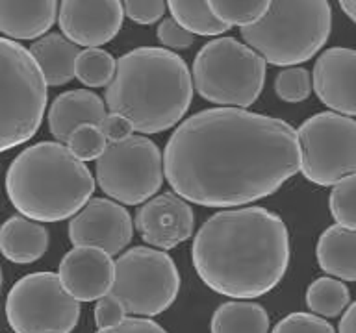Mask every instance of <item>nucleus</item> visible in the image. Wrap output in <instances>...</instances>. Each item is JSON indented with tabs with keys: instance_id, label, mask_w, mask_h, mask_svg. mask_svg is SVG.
<instances>
[{
	"instance_id": "obj_18",
	"label": "nucleus",
	"mask_w": 356,
	"mask_h": 333,
	"mask_svg": "<svg viewBox=\"0 0 356 333\" xmlns=\"http://www.w3.org/2000/svg\"><path fill=\"white\" fill-rule=\"evenodd\" d=\"M58 0H0V33L15 41L43 37L54 26Z\"/></svg>"
},
{
	"instance_id": "obj_8",
	"label": "nucleus",
	"mask_w": 356,
	"mask_h": 333,
	"mask_svg": "<svg viewBox=\"0 0 356 333\" xmlns=\"http://www.w3.org/2000/svg\"><path fill=\"white\" fill-rule=\"evenodd\" d=\"M180 291V274L171 255L149 246L127 250L115 261V282L110 294L121 300L127 313L156 316L167 311Z\"/></svg>"
},
{
	"instance_id": "obj_14",
	"label": "nucleus",
	"mask_w": 356,
	"mask_h": 333,
	"mask_svg": "<svg viewBox=\"0 0 356 333\" xmlns=\"http://www.w3.org/2000/svg\"><path fill=\"white\" fill-rule=\"evenodd\" d=\"M121 0H61L58 22L61 33L82 46H102L122 26Z\"/></svg>"
},
{
	"instance_id": "obj_29",
	"label": "nucleus",
	"mask_w": 356,
	"mask_h": 333,
	"mask_svg": "<svg viewBox=\"0 0 356 333\" xmlns=\"http://www.w3.org/2000/svg\"><path fill=\"white\" fill-rule=\"evenodd\" d=\"M312 89H314V82H312L310 72L302 67H288L278 72L275 80V93L278 99L289 104L308 99Z\"/></svg>"
},
{
	"instance_id": "obj_4",
	"label": "nucleus",
	"mask_w": 356,
	"mask_h": 333,
	"mask_svg": "<svg viewBox=\"0 0 356 333\" xmlns=\"http://www.w3.org/2000/svg\"><path fill=\"white\" fill-rule=\"evenodd\" d=\"M95 178L60 141L32 144L11 161L6 194L21 215L38 222L71 219L91 200Z\"/></svg>"
},
{
	"instance_id": "obj_15",
	"label": "nucleus",
	"mask_w": 356,
	"mask_h": 333,
	"mask_svg": "<svg viewBox=\"0 0 356 333\" xmlns=\"http://www.w3.org/2000/svg\"><path fill=\"white\" fill-rule=\"evenodd\" d=\"M60 280L78 302H97L115 282V261L99 246H74L60 263Z\"/></svg>"
},
{
	"instance_id": "obj_26",
	"label": "nucleus",
	"mask_w": 356,
	"mask_h": 333,
	"mask_svg": "<svg viewBox=\"0 0 356 333\" xmlns=\"http://www.w3.org/2000/svg\"><path fill=\"white\" fill-rule=\"evenodd\" d=\"M273 0H208L211 13L227 26H249L266 15Z\"/></svg>"
},
{
	"instance_id": "obj_13",
	"label": "nucleus",
	"mask_w": 356,
	"mask_h": 333,
	"mask_svg": "<svg viewBox=\"0 0 356 333\" xmlns=\"http://www.w3.org/2000/svg\"><path fill=\"white\" fill-rule=\"evenodd\" d=\"M134 226L145 243L172 250L193 235L195 215L188 200L177 193H161L147 200L136 213Z\"/></svg>"
},
{
	"instance_id": "obj_24",
	"label": "nucleus",
	"mask_w": 356,
	"mask_h": 333,
	"mask_svg": "<svg viewBox=\"0 0 356 333\" xmlns=\"http://www.w3.org/2000/svg\"><path fill=\"white\" fill-rule=\"evenodd\" d=\"M349 300V287L336 278H317L306 291L308 309L316 315L328 316V318L341 315V311L347 309Z\"/></svg>"
},
{
	"instance_id": "obj_19",
	"label": "nucleus",
	"mask_w": 356,
	"mask_h": 333,
	"mask_svg": "<svg viewBox=\"0 0 356 333\" xmlns=\"http://www.w3.org/2000/svg\"><path fill=\"white\" fill-rule=\"evenodd\" d=\"M49 248V232L43 224L24 215H13L0 228V252L17 265L41 259Z\"/></svg>"
},
{
	"instance_id": "obj_35",
	"label": "nucleus",
	"mask_w": 356,
	"mask_h": 333,
	"mask_svg": "<svg viewBox=\"0 0 356 333\" xmlns=\"http://www.w3.org/2000/svg\"><path fill=\"white\" fill-rule=\"evenodd\" d=\"M97 333H169L167 330L158 324V322L150 321V318H143V316H130L124 318L121 324H117L113 327H104L99 330Z\"/></svg>"
},
{
	"instance_id": "obj_12",
	"label": "nucleus",
	"mask_w": 356,
	"mask_h": 333,
	"mask_svg": "<svg viewBox=\"0 0 356 333\" xmlns=\"http://www.w3.org/2000/svg\"><path fill=\"white\" fill-rule=\"evenodd\" d=\"M134 222L122 204L110 198H91L69 222L74 246H99L117 255L130 244Z\"/></svg>"
},
{
	"instance_id": "obj_23",
	"label": "nucleus",
	"mask_w": 356,
	"mask_h": 333,
	"mask_svg": "<svg viewBox=\"0 0 356 333\" xmlns=\"http://www.w3.org/2000/svg\"><path fill=\"white\" fill-rule=\"evenodd\" d=\"M167 6L172 19L191 33L216 37L230 28L211 13L208 0H167Z\"/></svg>"
},
{
	"instance_id": "obj_20",
	"label": "nucleus",
	"mask_w": 356,
	"mask_h": 333,
	"mask_svg": "<svg viewBox=\"0 0 356 333\" xmlns=\"http://www.w3.org/2000/svg\"><path fill=\"white\" fill-rule=\"evenodd\" d=\"M30 52L43 71L50 87H60L76 78V60L80 54L76 43L61 33H44L35 39Z\"/></svg>"
},
{
	"instance_id": "obj_30",
	"label": "nucleus",
	"mask_w": 356,
	"mask_h": 333,
	"mask_svg": "<svg viewBox=\"0 0 356 333\" xmlns=\"http://www.w3.org/2000/svg\"><path fill=\"white\" fill-rule=\"evenodd\" d=\"M271 333H336L325 318L316 313H291L278 322Z\"/></svg>"
},
{
	"instance_id": "obj_28",
	"label": "nucleus",
	"mask_w": 356,
	"mask_h": 333,
	"mask_svg": "<svg viewBox=\"0 0 356 333\" xmlns=\"http://www.w3.org/2000/svg\"><path fill=\"white\" fill-rule=\"evenodd\" d=\"M106 146H108V139H106L102 128L99 124H93V122H83L78 128H74L71 137L67 139V148L83 163L99 160Z\"/></svg>"
},
{
	"instance_id": "obj_34",
	"label": "nucleus",
	"mask_w": 356,
	"mask_h": 333,
	"mask_svg": "<svg viewBox=\"0 0 356 333\" xmlns=\"http://www.w3.org/2000/svg\"><path fill=\"white\" fill-rule=\"evenodd\" d=\"M102 128V132H104L106 139H108V143H117V141H124L130 135H134V126L132 122L128 121L127 117L119 115V113H108L106 119L100 124Z\"/></svg>"
},
{
	"instance_id": "obj_11",
	"label": "nucleus",
	"mask_w": 356,
	"mask_h": 333,
	"mask_svg": "<svg viewBox=\"0 0 356 333\" xmlns=\"http://www.w3.org/2000/svg\"><path fill=\"white\" fill-rule=\"evenodd\" d=\"M6 318L15 333H71L80 318V302L67 293L60 274L33 272L11 287Z\"/></svg>"
},
{
	"instance_id": "obj_22",
	"label": "nucleus",
	"mask_w": 356,
	"mask_h": 333,
	"mask_svg": "<svg viewBox=\"0 0 356 333\" xmlns=\"http://www.w3.org/2000/svg\"><path fill=\"white\" fill-rule=\"evenodd\" d=\"M211 333H269L267 311L256 302H227L211 316Z\"/></svg>"
},
{
	"instance_id": "obj_7",
	"label": "nucleus",
	"mask_w": 356,
	"mask_h": 333,
	"mask_svg": "<svg viewBox=\"0 0 356 333\" xmlns=\"http://www.w3.org/2000/svg\"><path fill=\"white\" fill-rule=\"evenodd\" d=\"M266 63L247 43L234 37H217L195 56L193 87L211 104L247 110L264 91Z\"/></svg>"
},
{
	"instance_id": "obj_38",
	"label": "nucleus",
	"mask_w": 356,
	"mask_h": 333,
	"mask_svg": "<svg viewBox=\"0 0 356 333\" xmlns=\"http://www.w3.org/2000/svg\"><path fill=\"white\" fill-rule=\"evenodd\" d=\"M0 291H2V266H0Z\"/></svg>"
},
{
	"instance_id": "obj_17",
	"label": "nucleus",
	"mask_w": 356,
	"mask_h": 333,
	"mask_svg": "<svg viewBox=\"0 0 356 333\" xmlns=\"http://www.w3.org/2000/svg\"><path fill=\"white\" fill-rule=\"evenodd\" d=\"M106 102L89 89H72L56 96L49 110V128L52 137L60 143H67L74 128L83 122L102 124L106 119Z\"/></svg>"
},
{
	"instance_id": "obj_5",
	"label": "nucleus",
	"mask_w": 356,
	"mask_h": 333,
	"mask_svg": "<svg viewBox=\"0 0 356 333\" xmlns=\"http://www.w3.org/2000/svg\"><path fill=\"white\" fill-rule=\"evenodd\" d=\"M328 0H273L260 21L241 28V37L271 65L293 67L312 60L330 37Z\"/></svg>"
},
{
	"instance_id": "obj_25",
	"label": "nucleus",
	"mask_w": 356,
	"mask_h": 333,
	"mask_svg": "<svg viewBox=\"0 0 356 333\" xmlns=\"http://www.w3.org/2000/svg\"><path fill=\"white\" fill-rule=\"evenodd\" d=\"M117 60L100 46L80 50L76 60V80L91 89L108 87L115 76Z\"/></svg>"
},
{
	"instance_id": "obj_9",
	"label": "nucleus",
	"mask_w": 356,
	"mask_h": 333,
	"mask_svg": "<svg viewBox=\"0 0 356 333\" xmlns=\"http://www.w3.org/2000/svg\"><path fill=\"white\" fill-rule=\"evenodd\" d=\"M163 178V155L156 143L143 135L108 143L97 160V183L119 204H145L160 191Z\"/></svg>"
},
{
	"instance_id": "obj_36",
	"label": "nucleus",
	"mask_w": 356,
	"mask_h": 333,
	"mask_svg": "<svg viewBox=\"0 0 356 333\" xmlns=\"http://www.w3.org/2000/svg\"><path fill=\"white\" fill-rule=\"evenodd\" d=\"M339 333H356V302L345 309L339 321Z\"/></svg>"
},
{
	"instance_id": "obj_33",
	"label": "nucleus",
	"mask_w": 356,
	"mask_h": 333,
	"mask_svg": "<svg viewBox=\"0 0 356 333\" xmlns=\"http://www.w3.org/2000/svg\"><path fill=\"white\" fill-rule=\"evenodd\" d=\"M158 39L169 50H186L193 44V33L175 19H163L158 26Z\"/></svg>"
},
{
	"instance_id": "obj_32",
	"label": "nucleus",
	"mask_w": 356,
	"mask_h": 333,
	"mask_svg": "<svg viewBox=\"0 0 356 333\" xmlns=\"http://www.w3.org/2000/svg\"><path fill=\"white\" fill-rule=\"evenodd\" d=\"M124 318H127V307L122 305V302L117 296L108 293L106 296L97 300V305H95V322H97L99 330L117 326Z\"/></svg>"
},
{
	"instance_id": "obj_2",
	"label": "nucleus",
	"mask_w": 356,
	"mask_h": 333,
	"mask_svg": "<svg viewBox=\"0 0 356 333\" xmlns=\"http://www.w3.org/2000/svg\"><path fill=\"white\" fill-rule=\"evenodd\" d=\"M193 266L217 294L247 300L277 287L289 266V233L266 207L219 211L193 239Z\"/></svg>"
},
{
	"instance_id": "obj_6",
	"label": "nucleus",
	"mask_w": 356,
	"mask_h": 333,
	"mask_svg": "<svg viewBox=\"0 0 356 333\" xmlns=\"http://www.w3.org/2000/svg\"><path fill=\"white\" fill-rule=\"evenodd\" d=\"M49 83L32 56L15 39L0 37V152L21 146L43 122Z\"/></svg>"
},
{
	"instance_id": "obj_16",
	"label": "nucleus",
	"mask_w": 356,
	"mask_h": 333,
	"mask_svg": "<svg viewBox=\"0 0 356 333\" xmlns=\"http://www.w3.org/2000/svg\"><path fill=\"white\" fill-rule=\"evenodd\" d=\"M312 82L317 99L341 115L356 117V50L334 46L317 58Z\"/></svg>"
},
{
	"instance_id": "obj_27",
	"label": "nucleus",
	"mask_w": 356,
	"mask_h": 333,
	"mask_svg": "<svg viewBox=\"0 0 356 333\" xmlns=\"http://www.w3.org/2000/svg\"><path fill=\"white\" fill-rule=\"evenodd\" d=\"M328 207L339 226L356 230V172L334 183Z\"/></svg>"
},
{
	"instance_id": "obj_10",
	"label": "nucleus",
	"mask_w": 356,
	"mask_h": 333,
	"mask_svg": "<svg viewBox=\"0 0 356 333\" xmlns=\"http://www.w3.org/2000/svg\"><path fill=\"white\" fill-rule=\"evenodd\" d=\"M300 172L308 182L328 187L356 172V121L336 111L306 119L297 130Z\"/></svg>"
},
{
	"instance_id": "obj_21",
	"label": "nucleus",
	"mask_w": 356,
	"mask_h": 333,
	"mask_svg": "<svg viewBox=\"0 0 356 333\" xmlns=\"http://www.w3.org/2000/svg\"><path fill=\"white\" fill-rule=\"evenodd\" d=\"M317 263L330 276L356 282V230L334 226L321 233L316 246Z\"/></svg>"
},
{
	"instance_id": "obj_3",
	"label": "nucleus",
	"mask_w": 356,
	"mask_h": 333,
	"mask_svg": "<svg viewBox=\"0 0 356 333\" xmlns=\"http://www.w3.org/2000/svg\"><path fill=\"white\" fill-rule=\"evenodd\" d=\"M193 76L169 49L141 46L117 60L106 108L127 117L139 133H160L182 121L193 100Z\"/></svg>"
},
{
	"instance_id": "obj_37",
	"label": "nucleus",
	"mask_w": 356,
	"mask_h": 333,
	"mask_svg": "<svg viewBox=\"0 0 356 333\" xmlns=\"http://www.w3.org/2000/svg\"><path fill=\"white\" fill-rule=\"evenodd\" d=\"M338 2L345 15L349 17L353 22H356V0H338Z\"/></svg>"
},
{
	"instance_id": "obj_1",
	"label": "nucleus",
	"mask_w": 356,
	"mask_h": 333,
	"mask_svg": "<svg viewBox=\"0 0 356 333\" xmlns=\"http://www.w3.org/2000/svg\"><path fill=\"white\" fill-rule=\"evenodd\" d=\"M163 171L172 191L204 207H238L277 193L300 171L297 130L245 108H210L171 133Z\"/></svg>"
},
{
	"instance_id": "obj_31",
	"label": "nucleus",
	"mask_w": 356,
	"mask_h": 333,
	"mask_svg": "<svg viewBox=\"0 0 356 333\" xmlns=\"http://www.w3.org/2000/svg\"><path fill=\"white\" fill-rule=\"evenodd\" d=\"M124 15L138 24H154L165 15V0H121Z\"/></svg>"
}]
</instances>
